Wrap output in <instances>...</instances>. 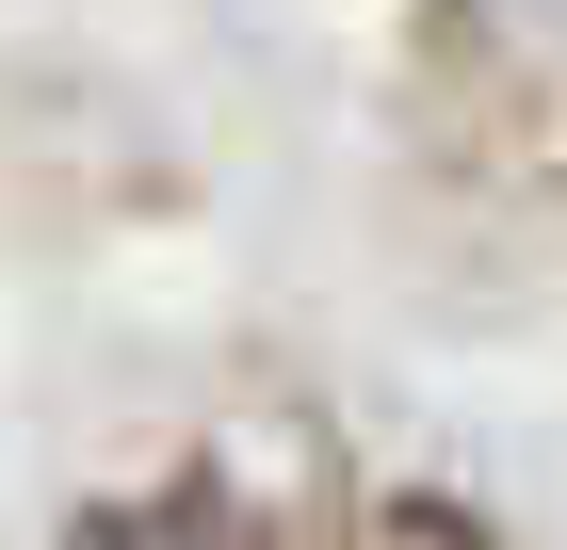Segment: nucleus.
Wrapping results in <instances>:
<instances>
[{
  "label": "nucleus",
  "instance_id": "obj_1",
  "mask_svg": "<svg viewBox=\"0 0 567 550\" xmlns=\"http://www.w3.org/2000/svg\"><path fill=\"white\" fill-rule=\"evenodd\" d=\"M82 550H260L244 518H212V502H114Z\"/></svg>",
  "mask_w": 567,
  "mask_h": 550
}]
</instances>
